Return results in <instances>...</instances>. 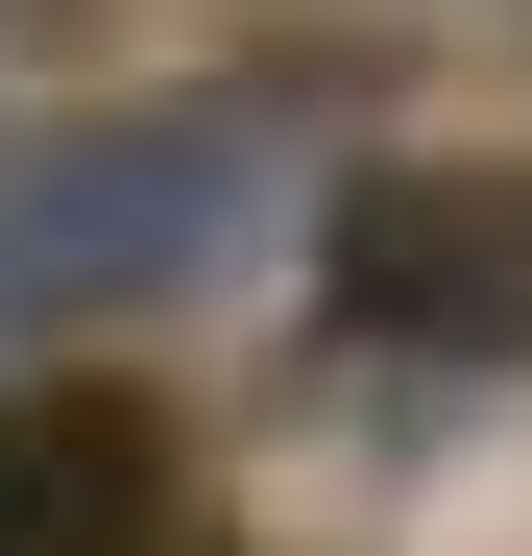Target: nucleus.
Listing matches in <instances>:
<instances>
[{
    "label": "nucleus",
    "instance_id": "1",
    "mask_svg": "<svg viewBox=\"0 0 532 556\" xmlns=\"http://www.w3.org/2000/svg\"><path fill=\"white\" fill-rule=\"evenodd\" d=\"M291 218V98H73V122H0V339H73V315H169L266 266Z\"/></svg>",
    "mask_w": 532,
    "mask_h": 556
},
{
    "label": "nucleus",
    "instance_id": "2",
    "mask_svg": "<svg viewBox=\"0 0 532 556\" xmlns=\"http://www.w3.org/2000/svg\"><path fill=\"white\" fill-rule=\"evenodd\" d=\"M315 291L388 363H532V169H364Z\"/></svg>",
    "mask_w": 532,
    "mask_h": 556
},
{
    "label": "nucleus",
    "instance_id": "3",
    "mask_svg": "<svg viewBox=\"0 0 532 556\" xmlns=\"http://www.w3.org/2000/svg\"><path fill=\"white\" fill-rule=\"evenodd\" d=\"M0 556H169V412L98 363L0 388Z\"/></svg>",
    "mask_w": 532,
    "mask_h": 556
}]
</instances>
